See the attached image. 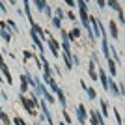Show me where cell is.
I'll use <instances>...</instances> for the list:
<instances>
[{
  "mask_svg": "<svg viewBox=\"0 0 125 125\" xmlns=\"http://www.w3.org/2000/svg\"><path fill=\"white\" fill-rule=\"evenodd\" d=\"M0 120H2V123H4V125H11V123H10V118L6 116L4 110H0Z\"/></svg>",
  "mask_w": 125,
  "mask_h": 125,
  "instance_id": "obj_11",
  "label": "cell"
},
{
  "mask_svg": "<svg viewBox=\"0 0 125 125\" xmlns=\"http://www.w3.org/2000/svg\"><path fill=\"white\" fill-rule=\"evenodd\" d=\"M78 36H80V30H78V28H73V30L69 32V41H75V39H78Z\"/></svg>",
  "mask_w": 125,
  "mask_h": 125,
  "instance_id": "obj_9",
  "label": "cell"
},
{
  "mask_svg": "<svg viewBox=\"0 0 125 125\" xmlns=\"http://www.w3.org/2000/svg\"><path fill=\"white\" fill-rule=\"evenodd\" d=\"M101 108H103V114H104V118H106V116H108V112H106V108H108V104H106V101H101Z\"/></svg>",
  "mask_w": 125,
  "mask_h": 125,
  "instance_id": "obj_15",
  "label": "cell"
},
{
  "mask_svg": "<svg viewBox=\"0 0 125 125\" xmlns=\"http://www.w3.org/2000/svg\"><path fill=\"white\" fill-rule=\"evenodd\" d=\"M106 4H108L110 8H112V10H116V11H118V13H120V11H121V6L118 4V2H106Z\"/></svg>",
  "mask_w": 125,
  "mask_h": 125,
  "instance_id": "obj_13",
  "label": "cell"
},
{
  "mask_svg": "<svg viewBox=\"0 0 125 125\" xmlns=\"http://www.w3.org/2000/svg\"><path fill=\"white\" fill-rule=\"evenodd\" d=\"M60 125H63V123H60Z\"/></svg>",
  "mask_w": 125,
  "mask_h": 125,
  "instance_id": "obj_22",
  "label": "cell"
},
{
  "mask_svg": "<svg viewBox=\"0 0 125 125\" xmlns=\"http://www.w3.org/2000/svg\"><path fill=\"white\" fill-rule=\"evenodd\" d=\"M108 62V71H110V75L114 77L116 73H118V69H116V63H114V60H106Z\"/></svg>",
  "mask_w": 125,
  "mask_h": 125,
  "instance_id": "obj_10",
  "label": "cell"
},
{
  "mask_svg": "<svg viewBox=\"0 0 125 125\" xmlns=\"http://www.w3.org/2000/svg\"><path fill=\"white\" fill-rule=\"evenodd\" d=\"M99 78H101V86H103L104 90H108V80H110V78L106 77V73H104V69H103V67L99 69Z\"/></svg>",
  "mask_w": 125,
  "mask_h": 125,
  "instance_id": "obj_5",
  "label": "cell"
},
{
  "mask_svg": "<svg viewBox=\"0 0 125 125\" xmlns=\"http://www.w3.org/2000/svg\"><path fill=\"white\" fill-rule=\"evenodd\" d=\"M13 121H15V125H26L24 121H22L21 118H19V116H15V118H13Z\"/></svg>",
  "mask_w": 125,
  "mask_h": 125,
  "instance_id": "obj_16",
  "label": "cell"
},
{
  "mask_svg": "<svg viewBox=\"0 0 125 125\" xmlns=\"http://www.w3.org/2000/svg\"><path fill=\"white\" fill-rule=\"evenodd\" d=\"M63 118H65V121H67V123H71V118H69V114L65 112V110H63Z\"/></svg>",
  "mask_w": 125,
  "mask_h": 125,
  "instance_id": "obj_20",
  "label": "cell"
},
{
  "mask_svg": "<svg viewBox=\"0 0 125 125\" xmlns=\"http://www.w3.org/2000/svg\"><path fill=\"white\" fill-rule=\"evenodd\" d=\"M80 84H82V88L86 90V94H88V97H90V99H97V95H95V90H94V88L86 86V82H80Z\"/></svg>",
  "mask_w": 125,
  "mask_h": 125,
  "instance_id": "obj_7",
  "label": "cell"
},
{
  "mask_svg": "<svg viewBox=\"0 0 125 125\" xmlns=\"http://www.w3.org/2000/svg\"><path fill=\"white\" fill-rule=\"evenodd\" d=\"M114 112H116V121H118V123L121 125V116H120V110H118V108H114Z\"/></svg>",
  "mask_w": 125,
  "mask_h": 125,
  "instance_id": "obj_17",
  "label": "cell"
},
{
  "mask_svg": "<svg viewBox=\"0 0 125 125\" xmlns=\"http://www.w3.org/2000/svg\"><path fill=\"white\" fill-rule=\"evenodd\" d=\"M52 26H54V28H60V30H62V21H60L58 17H52Z\"/></svg>",
  "mask_w": 125,
  "mask_h": 125,
  "instance_id": "obj_12",
  "label": "cell"
},
{
  "mask_svg": "<svg viewBox=\"0 0 125 125\" xmlns=\"http://www.w3.org/2000/svg\"><path fill=\"white\" fill-rule=\"evenodd\" d=\"M34 4L37 6V10H39V11H45V15H49V17L52 15V13H51V8H49L47 2H43V0H36Z\"/></svg>",
  "mask_w": 125,
  "mask_h": 125,
  "instance_id": "obj_4",
  "label": "cell"
},
{
  "mask_svg": "<svg viewBox=\"0 0 125 125\" xmlns=\"http://www.w3.org/2000/svg\"><path fill=\"white\" fill-rule=\"evenodd\" d=\"M19 99H21V103L24 104L26 112H28V114H30V116H36V114H37L36 110H34V108H36V106H34V103H32V99H28V97H24V95H22V94L19 95Z\"/></svg>",
  "mask_w": 125,
  "mask_h": 125,
  "instance_id": "obj_1",
  "label": "cell"
},
{
  "mask_svg": "<svg viewBox=\"0 0 125 125\" xmlns=\"http://www.w3.org/2000/svg\"><path fill=\"white\" fill-rule=\"evenodd\" d=\"M86 116H88V112L84 108V104H78L77 106V120L80 125H86Z\"/></svg>",
  "mask_w": 125,
  "mask_h": 125,
  "instance_id": "obj_2",
  "label": "cell"
},
{
  "mask_svg": "<svg viewBox=\"0 0 125 125\" xmlns=\"http://www.w3.org/2000/svg\"><path fill=\"white\" fill-rule=\"evenodd\" d=\"M0 110H2V106H0Z\"/></svg>",
  "mask_w": 125,
  "mask_h": 125,
  "instance_id": "obj_21",
  "label": "cell"
},
{
  "mask_svg": "<svg viewBox=\"0 0 125 125\" xmlns=\"http://www.w3.org/2000/svg\"><path fill=\"white\" fill-rule=\"evenodd\" d=\"M90 77L94 78V80H97V78H99V77H97V73H95V69H94V63H90Z\"/></svg>",
  "mask_w": 125,
  "mask_h": 125,
  "instance_id": "obj_14",
  "label": "cell"
},
{
  "mask_svg": "<svg viewBox=\"0 0 125 125\" xmlns=\"http://www.w3.org/2000/svg\"><path fill=\"white\" fill-rule=\"evenodd\" d=\"M67 17L71 21H77V15H75V11H67Z\"/></svg>",
  "mask_w": 125,
  "mask_h": 125,
  "instance_id": "obj_19",
  "label": "cell"
},
{
  "mask_svg": "<svg viewBox=\"0 0 125 125\" xmlns=\"http://www.w3.org/2000/svg\"><path fill=\"white\" fill-rule=\"evenodd\" d=\"M0 71L4 73V77H6V80L10 84H13V78H11V75H10V71H8V65L4 63V60H2V54H0Z\"/></svg>",
  "mask_w": 125,
  "mask_h": 125,
  "instance_id": "obj_3",
  "label": "cell"
},
{
  "mask_svg": "<svg viewBox=\"0 0 125 125\" xmlns=\"http://www.w3.org/2000/svg\"><path fill=\"white\" fill-rule=\"evenodd\" d=\"M0 36H2V39H4L6 43H10V41H11V34H10V32H8V26L0 30Z\"/></svg>",
  "mask_w": 125,
  "mask_h": 125,
  "instance_id": "obj_8",
  "label": "cell"
},
{
  "mask_svg": "<svg viewBox=\"0 0 125 125\" xmlns=\"http://www.w3.org/2000/svg\"><path fill=\"white\" fill-rule=\"evenodd\" d=\"M56 17L62 21V19H63V10H60V8H58V10H56Z\"/></svg>",
  "mask_w": 125,
  "mask_h": 125,
  "instance_id": "obj_18",
  "label": "cell"
},
{
  "mask_svg": "<svg viewBox=\"0 0 125 125\" xmlns=\"http://www.w3.org/2000/svg\"><path fill=\"white\" fill-rule=\"evenodd\" d=\"M110 36H112V39H120V34H118V22L116 21H110Z\"/></svg>",
  "mask_w": 125,
  "mask_h": 125,
  "instance_id": "obj_6",
  "label": "cell"
}]
</instances>
